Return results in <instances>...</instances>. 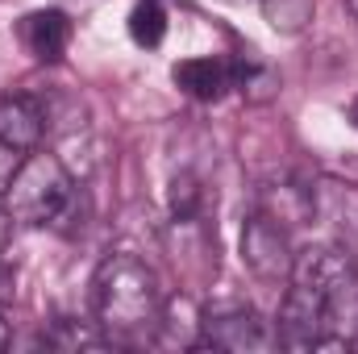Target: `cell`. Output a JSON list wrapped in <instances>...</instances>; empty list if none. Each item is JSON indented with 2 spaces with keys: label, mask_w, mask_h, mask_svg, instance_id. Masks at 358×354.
I'll return each instance as SVG.
<instances>
[{
  "label": "cell",
  "mask_w": 358,
  "mask_h": 354,
  "mask_svg": "<svg viewBox=\"0 0 358 354\" xmlns=\"http://www.w3.org/2000/svg\"><path fill=\"white\" fill-rule=\"evenodd\" d=\"M92 304L96 325L113 342H142L159 334L163 321V288L155 267H146L138 255H108L92 275Z\"/></svg>",
  "instance_id": "obj_1"
},
{
  "label": "cell",
  "mask_w": 358,
  "mask_h": 354,
  "mask_svg": "<svg viewBox=\"0 0 358 354\" xmlns=\"http://www.w3.org/2000/svg\"><path fill=\"white\" fill-rule=\"evenodd\" d=\"M0 204L17 225H55L76 200V179L67 163L50 150H29L0 187Z\"/></svg>",
  "instance_id": "obj_2"
},
{
  "label": "cell",
  "mask_w": 358,
  "mask_h": 354,
  "mask_svg": "<svg viewBox=\"0 0 358 354\" xmlns=\"http://www.w3.org/2000/svg\"><path fill=\"white\" fill-rule=\"evenodd\" d=\"M242 263L250 267L263 283H283V279H292L296 250H292L287 225H283L275 213H255V217H246V225H242Z\"/></svg>",
  "instance_id": "obj_3"
},
{
  "label": "cell",
  "mask_w": 358,
  "mask_h": 354,
  "mask_svg": "<svg viewBox=\"0 0 358 354\" xmlns=\"http://www.w3.org/2000/svg\"><path fill=\"white\" fill-rule=\"evenodd\" d=\"M279 338L271 330V321H263L255 309H221L204 317L200 342L196 351L213 346V351H234V354H255V351H271Z\"/></svg>",
  "instance_id": "obj_4"
},
{
  "label": "cell",
  "mask_w": 358,
  "mask_h": 354,
  "mask_svg": "<svg viewBox=\"0 0 358 354\" xmlns=\"http://www.w3.org/2000/svg\"><path fill=\"white\" fill-rule=\"evenodd\" d=\"M46 134V104L38 96H0V150L29 155Z\"/></svg>",
  "instance_id": "obj_5"
},
{
  "label": "cell",
  "mask_w": 358,
  "mask_h": 354,
  "mask_svg": "<svg viewBox=\"0 0 358 354\" xmlns=\"http://www.w3.org/2000/svg\"><path fill=\"white\" fill-rule=\"evenodd\" d=\"M17 34H21L25 50H29L38 63H59L63 50H67V42H71V21H67V13H59V8H34V13L21 17Z\"/></svg>",
  "instance_id": "obj_6"
},
{
  "label": "cell",
  "mask_w": 358,
  "mask_h": 354,
  "mask_svg": "<svg viewBox=\"0 0 358 354\" xmlns=\"http://www.w3.org/2000/svg\"><path fill=\"white\" fill-rule=\"evenodd\" d=\"M171 80L192 100H204L208 104V100H221L225 92L234 88V67L225 59H183V63H176Z\"/></svg>",
  "instance_id": "obj_7"
},
{
  "label": "cell",
  "mask_w": 358,
  "mask_h": 354,
  "mask_svg": "<svg viewBox=\"0 0 358 354\" xmlns=\"http://www.w3.org/2000/svg\"><path fill=\"white\" fill-rule=\"evenodd\" d=\"M46 346L55 351H104L113 338L100 330V325H88V321H76V317H59L46 334H42Z\"/></svg>",
  "instance_id": "obj_8"
},
{
  "label": "cell",
  "mask_w": 358,
  "mask_h": 354,
  "mask_svg": "<svg viewBox=\"0 0 358 354\" xmlns=\"http://www.w3.org/2000/svg\"><path fill=\"white\" fill-rule=\"evenodd\" d=\"M129 38L146 50H155L163 38H167V8L159 0H138L134 13H129Z\"/></svg>",
  "instance_id": "obj_9"
},
{
  "label": "cell",
  "mask_w": 358,
  "mask_h": 354,
  "mask_svg": "<svg viewBox=\"0 0 358 354\" xmlns=\"http://www.w3.org/2000/svg\"><path fill=\"white\" fill-rule=\"evenodd\" d=\"M259 4H263V17L275 34H300L317 8V0H259Z\"/></svg>",
  "instance_id": "obj_10"
},
{
  "label": "cell",
  "mask_w": 358,
  "mask_h": 354,
  "mask_svg": "<svg viewBox=\"0 0 358 354\" xmlns=\"http://www.w3.org/2000/svg\"><path fill=\"white\" fill-rule=\"evenodd\" d=\"M229 67H234V88H242L250 100H267L271 92L279 88L275 71H271L267 63H259L255 55H246V59H234Z\"/></svg>",
  "instance_id": "obj_11"
},
{
  "label": "cell",
  "mask_w": 358,
  "mask_h": 354,
  "mask_svg": "<svg viewBox=\"0 0 358 354\" xmlns=\"http://www.w3.org/2000/svg\"><path fill=\"white\" fill-rule=\"evenodd\" d=\"M167 204H171V217H176V221H196L200 208H204V183L192 176V171H179V176L171 179Z\"/></svg>",
  "instance_id": "obj_12"
},
{
  "label": "cell",
  "mask_w": 358,
  "mask_h": 354,
  "mask_svg": "<svg viewBox=\"0 0 358 354\" xmlns=\"http://www.w3.org/2000/svg\"><path fill=\"white\" fill-rule=\"evenodd\" d=\"M13 296H17V279H13V271L0 263V309H8L13 304Z\"/></svg>",
  "instance_id": "obj_13"
},
{
  "label": "cell",
  "mask_w": 358,
  "mask_h": 354,
  "mask_svg": "<svg viewBox=\"0 0 358 354\" xmlns=\"http://www.w3.org/2000/svg\"><path fill=\"white\" fill-rule=\"evenodd\" d=\"M8 238H13V217H8V208L0 204V255L8 250Z\"/></svg>",
  "instance_id": "obj_14"
},
{
  "label": "cell",
  "mask_w": 358,
  "mask_h": 354,
  "mask_svg": "<svg viewBox=\"0 0 358 354\" xmlns=\"http://www.w3.org/2000/svg\"><path fill=\"white\" fill-rule=\"evenodd\" d=\"M8 346V321H4V309H0V351Z\"/></svg>",
  "instance_id": "obj_15"
},
{
  "label": "cell",
  "mask_w": 358,
  "mask_h": 354,
  "mask_svg": "<svg viewBox=\"0 0 358 354\" xmlns=\"http://www.w3.org/2000/svg\"><path fill=\"white\" fill-rule=\"evenodd\" d=\"M350 121L358 125V96H355V104H350Z\"/></svg>",
  "instance_id": "obj_16"
},
{
  "label": "cell",
  "mask_w": 358,
  "mask_h": 354,
  "mask_svg": "<svg viewBox=\"0 0 358 354\" xmlns=\"http://www.w3.org/2000/svg\"><path fill=\"white\" fill-rule=\"evenodd\" d=\"M346 8H350V13H355V21H358V0H346Z\"/></svg>",
  "instance_id": "obj_17"
}]
</instances>
